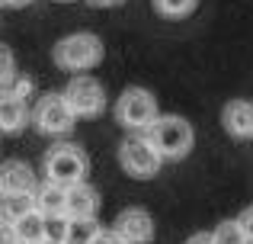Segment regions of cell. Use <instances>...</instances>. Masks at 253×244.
Segmentation results:
<instances>
[{"instance_id":"obj_1","label":"cell","mask_w":253,"mask_h":244,"mask_svg":"<svg viewBox=\"0 0 253 244\" xmlns=\"http://www.w3.org/2000/svg\"><path fill=\"white\" fill-rule=\"evenodd\" d=\"M103 39L96 32H71V36L58 39L51 49V61L68 74H86L96 64H103Z\"/></svg>"},{"instance_id":"obj_2","label":"cell","mask_w":253,"mask_h":244,"mask_svg":"<svg viewBox=\"0 0 253 244\" xmlns=\"http://www.w3.org/2000/svg\"><path fill=\"white\" fill-rule=\"evenodd\" d=\"M86 154L77 145L64 142V145H51L42 157V174L48 183H58V187L71 190V187H81L86 183Z\"/></svg>"},{"instance_id":"obj_3","label":"cell","mask_w":253,"mask_h":244,"mask_svg":"<svg viewBox=\"0 0 253 244\" xmlns=\"http://www.w3.org/2000/svg\"><path fill=\"white\" fill-rule=\"evenodd\" d=\"M144 138L157 148V154H161L164 161H183V157L192 151V145H196L192 125L186 122L183 116H173V113L161 116V119L144 132Z\"/></svg>"},{"instance_id":"obj_4","label":"cell","mask_w":253,"mask_h":244,"mask_svg":"<svg viewBox=\"0 0 253 244\" xmlns=\"http://www.w3.org/2000/svg\"><path fill=\"white\" fill-rule=\"evenodd\" d=\"M161 119L157 97L144 87H125L116 103V122L128 132H148L151 125Z\"/></svg>"},{"instance_id":"obj_5","label":"cell","mask_w":253,"mask_h":244,"mask_svg":"<svg viewBox=\"0 0 253 244\" xmlns=\"http://www.w3.org/2000/svg\"><path fill=\"white\" fill-rule=\"evenodd\" d=\"M119 164L131 180H151V177L161 174L164 157L157 154V148L144 135H131L119 145Z\"/></svg>"},{"instance_id":"obj_6","label":"cell","mask_w":253,"mask_h":244,"mask_svg":"<svg viewBox=\"0 0 253 244\" xmlns=\"http://www.w3.org/2000/svg\"><path fill=\"white\" fill-rule=\"evenodd\" d=\"M77 116L74 109H71V103L64 100V94H45L39 97V103L32 106V125H36L42 135H68L71 129H74Z\"/></svg>"},{"instance_id":"obj_7","label":"cell","mask_w":253,"mask_h":244,"mask_svg":"<svg viewBox=\"0 0 253 244\" xmlns=\"http://www.w3.org/2000/svg\"><path fill=\"white\" fill-rule=\"evenodd\" d=\"M61 94H64V100L71 103L74 116H84V119L99 116L103 106H106V90H103V84H99L93 74H74Z\"/></svg>"},{"instance_id":"obj_8","label":"cell","mask_w":253,"mask_h":244,"mask_svg":"<svg viewBox=\"0 0 253 244\" xmlns=\"http://www.w3.org/2000/svg\"><path fill=\"white\" fill-rule=\"evenodd\" d=\"M112 232L122 238V244H151L154 241V219H151L144 209L128 206L116 215Z\"/></svg>"},{"instance_id":"obj_9","label":"cell","mask_w":253,"mask_h":244,"mask_svg":"<svg viewBox=\"0 0 253 244\" xmlns=\"http://www.w3.org/2000/svg\"><path fill=\"white\" fill-rule=\"evenodd\" d=\"M0 190L3 193H36L39 180H36V170L29 167L26 161H3L0 167Z\"/></svg>"},{"instance_id":"obj_10","label":"cell","mask_w":253,"mask_h":244,"mask_svg":"<svg viewBox=\"0 0 253 244\" xmlns=\"http://www.w3.org/2000/svg\"><path fill=\"white\" fill-rule=\"evenodd\" d=\"M221 125L231 138H253V103L231 100L221 109Z\"/></svg>"},{"instance_id":"obj_11","label":"cell","mask_w":253,"mask_h":244,"mask_svg":"<svg viewBox=\"0 0 253 244\" xmlns=\"http://www.w3.org/2000/svg\"><path fill=\"white\" fill-rule=\"evenodd\" d=\"M29 122H32L29 100H19V97H3L0 100V129H3V135H16Z\"/></svg>"},{"instance_id":"obj_12","label":"cell","mask_w":253,"mask_h":244,"mask_svg":"<svg viewBox=\"0 0 253 244\" xmlns=\"http://www.w3.org/2000/svg\"><path fill=\"white\" fill-rule=\"evenodd\" d=\"M96 209H99V193L90 183L68 190V219H96Z\"/></svg>"},{"instance_id":"obj_13","label":"cell","mask_w":253,"mask_h":244,"mask_svg":"<svg viewBox=\"0 0 253 244\" xmlns=\"http://www.w3.org/2000/svg\"><path fill=\"white\" fill-rule=\"evenodd\" d=\"M36 209L45 215V219L68 215V190L58 187V183H48V180H45L42 187L36 190Z\"/></svg>"},{"instance_id":"obj_14","label":"cell","mask_w":253,"mask_h":244,"mask_svg":"<svg viewBox=\"0 0 253 244\" xmlns=\"http://www.w3.org/2000/svg\"><path fill=\"white\" fill-rule=\"evenodd\" d=\"M32 209H36V193H3V199H0L3 228H13L23 215H29Z\"/></svg>"},{"instance_id":"obj_15","label":"cell","mask_w":253,"mask_h":244,"mask_svg":"<svg viewBox=\"0 0 253 244\" xmlns=\"http://www.w3.org/2000/svg\"><path fill=\"white\" fill-rule=\"evenodd\" d=\"M13 235L23 244H42L45 241V215L39 212V209H32L29 215H23V219L13 225Z\"/></svg>"},{"instance_id":"obj_16","label":"cell","mask_w":253,"mask_h":244,"mask_svg":"<svg viewBox=\"0 0 253 244\" xmlns=\"http://www.w3.org/2000/svg\"><path fill=\"white\" fill-rule=\"evenodd\" d=\"M151 6H154L157 16L164 19H186L196 13L199 0H151Z\"/></svg>"},{"instance_id":"obj_17","label":"cell","mask_w":253,"mask_h":244,"mask_svg":"<svg viewBox=\"0 0 253 244\" xmlns=\"http://www.w3.org/2000/svg\"><path fill=\"white\" fill-rule=\"evenodd\" d=\"M103 232L96 219H71V228H68V244H93L96 235Z\"/></svg>"},{"instance_id":"obj_18","label":"cell","mask_w":253,"mask_h":244,"mask_svg":"<svg viewBox=\"0 0 253 244\" xmlns=\"http://www.w3.org/2000/svg\"><path fill=\"white\" fill-rule=\"evenodd\" d=\"M211 238H215V244H250L237 219H228V222H221V225H215Z\"/></svg>"},{"instance_id":"obj_19","label":"cell","mask_w":253,"mask_h":244,"mask_svg":"<svg viewBox=\"0 0 253 244\" xmlns=\"http://www.w3.org/2000/svg\"><path fill=\"white\" fill-rule=\"evenodd\" d=\"M68 228H71V219H68V215L45 219V241H51V244H68Z\"/></svg>"},{"instance_id":"obj_20","label":"cell","mask_w":253,"mask_h":244,"mask_svg":"<svg viewBox=\"0 0 253 244\" xmlns=\"http://www.w3.org/2000/svg\"><path fill=\"white\" fill-rule=\"evenodd\" d=\"M0 61H3V68H0V87L10 90L13 84L19 81V74H16V61H13L10 45H0Z\"/></svg>"},{"instance_id":"obj_21","label":"cell","mask_w":253,"mask_h":244,"mask_svg":"<svg viewBox=\"0 0 253 244\" xmlns=\"http://www.w3.org/2000/svg\"><path fill=\"white\" fill-rule=\"evenodd\" d=\"M32 94V77H19L10 90H3V97H19V100H29Z\"/></svg>"},{"instance_id":"obj_22","label":"cell","mask_w":253,"mask_h":244,"mask_svg":"<svg viewBox=\"0 0 253 244\" xmlns=\"http://www.w3.org/2000/svg\"><path fill=\"white\" fill-rule=\"evenodd\" d=\"M237 222H241V228H244V235H247V241L253 244V206H247L241 215H237Z\"/></svg>"},{"instance_id":"obj_23","label":"cell","mask_w":253,"mask_h":244,"mask_svg":"<svg viewBox=\"0 0 253 244\" xmlns=\"http://www.w3.org/2000/svg\"><path fill=\"white\" fill-rule=\"evenodd\" d=\"M93 244H122V238H119L112 228H103V232L96 235V241H93Z\"/></svg>"},{"instance_id":"obj_24","label":"cell","mask_w":253,"mask_h":244,"mask_svg":"<svg viewBox=\"0 0 253 244\" xmlns=\"http://www.w3.org/2000/svg\"><path fill=\"white\" fill-rule=\"evenodd\" d=\"M186 244H215V238H211V232H196L186 238Z\"/></svg>"},{"instance_id":"obj_25","label":"cell","mask_w":253,"mask_h":244,"mask_svg":"<svg viewBox=\"0 0 253 244\" xmlns=\"http://www.w3.org/2000/svg\"><path fill=\"white\" fill-rule=\"evenodd\" d=\"M90 6H99V10H109V6H119L122 0H86Z\"/></svg>"},{"instance_id":"obj_26","label":"cell","mask_w":253,"mask_h":244,"mask_svg":"<svg viewBox=\"0 0 253 244\" xmlns=\"http://www.w3.org/2000/svg\"><path fill=\"white\" fill-rule=\"evenodd\" d=\"M0 3H3L6 10H19V6H29L32 0H0Z\"/></svg>"},{"instance_id":"obj_27","label":"cell","mask_w":253,"mask_h":244,"mask_svg":"<svg viewBox=\"0 0 253 244\" xmlns=\"http://www.w3.org/2000/svg\"><path fill=\"white\" fill-rule=\"evenodd\" d=\"M42 244H51V241H42Z\"/></svg>"},{"instance_id":"obj_28","label":"cell","mask_w":253,"mask_h":244,"mask_svg":"<svg viewBox=\"0 0 253 244\" xmlns=\"http://www.w3.org/2000/svg\"><path fill=\"white\" fill-rule=\"evenodd\" d=\"M61 3H68V0H61Z\"/></svg>"}]
</instances>
